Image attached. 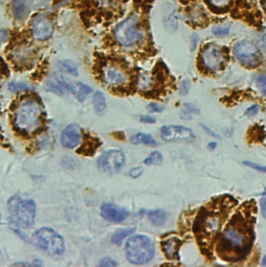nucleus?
<instances>
[{
	"instance_id": "obj_38",
	"label": "nucleus",
	"mask_w": 266,
	"mask_h": 267,
	"mask_svg": "<svg viewBox=\"0 0 266 267\" xmlns=\"http://www.w3.org/2000/svg\"><path fill=\"white\" fill-rule=\"evenodd\" d=\"M139 121L141 123H146V124H154L156 123V118L150 115H140Z\"/></svg>"
},
{
	"instance_id": "obj_9",
	"label": "nucleus",
	"mask_w": 266,
	"mask_h": 267,
	"mask_svg": "<svg viewBox=\"0 0 266 267\" xmlns=\"http://www.w3.org/2000/svg\"><path fill=\"white\" fill-rule=\"evenodd\" d=\"M202 66L210 71L217 72L225 67V53L222 48L214 44H207L200 55Z\"/></svg>"
},
{
	"instance_id": "obj_15",
	"label": "nucleus",
	"mask_w": 266,
	"mask_h": 267,
	"mask_svg": "<svg viewBox=\"0 0 266 267\" xmlns=\"http://www.w3.org/2000/svg\"><path fill=\"white\" fill-rule=\"evenodd\" d=\"M101 215L110 223H122L129 216V211L113 204H103L101 206Z\"/></svg>"
},
{
	"instance_id": "obj_1",
	"label": "nucleus",
	"mask_w": 266,
	"mask_h": 267,
	"mask_svg": "<svg viewBox=\"0 0 266 267\" xmlns=\"http://www.w3.org/2000/svg\"><path fill=\"white\" fill-rule=\"evenodd\" d=\"M254 241V218L251 210L238 211L224 228L217 245V253L227 261L244 259L251 251Z\"/></svg>"
},
{
	"instance_id": "obj_31",
	"label": "nucleus",
	"mask_w": 266,
	"mask_h": 267,
	"mask_svg": "<svg viewBox=\"0 0 266 267\" xmlns=\"http://www.w3.org/2000/svg\"><path fill=\"white\" fill-rule=\"evenodd\" d=\"M230 25H217L215 27L212 28V33L215 35V36H227L229 33H230Z\"/></svg>"
},
{
	"instance_id": "obj_19",
	"label": "nucleus",
	"mask_w": 266,
	"mask_h": 267,
	"mask_svg": "<svg viewBox=\"0 0 266 267\" xmlns=\"http://www.w3.org/2000/svg\"><path fill=\"white\" fill-rule=\"evenodd\" d=\"M72 94L75 96V98L77 100H79L80 102H83L87 97L91 95V93L93 92L92 87L82 83V82H77L75 84H72L71 85V91Z\"/></svg>"
},
{
	"instance_id": "obj_23",
	"label": "nucleus",
	"mask_w": 266,
	"mask_h": 267,
	"mask_svg": "<svg viewBox=\"0 0 266 267\" xmlns=\"http://www.w3.org/2000/svg\"><path fill=\"white\" fill-rule=\"evenodd\" d=\"M130 141L133 144H147V145H152V147H154V145H157V141L152 135L146 134V133H141V132L131 136Z\"/></svg>"
},
{
	"instance_id": "obj_5",
	"label": "nucleus",
	"mask_w": 266,
	"mask_h": 267,
	"mask_svg": "<svg viewBox=\"0 0 266 267\" xmlns=\"http://www.w3.org/2000/svg\"><path fill=\"white\" fill-rule=\"evenodd\" d=\"M8 208L11 220L20 228H29L36 220V203L31 199L14 196L9 200Z\"/></svg>"
},
{
	"instance_id": "obj_12",
	"label": "nucleus",
	"mask_w": 266,
	"mask_h": 267,
	"mask_svg": "<svg viewBox=\"0 0 266 267\" xmlns=\"http://www.w3.org/2000/svg\"><path fill=\"white\" fill-rule=\"evenodd\" d=\"M103 81L112 87H117V86H122L127 83L128 81V76L126 74V72L119 68L117 66L109 65L106 66L103 69Z\"/></svg>"
},
{
	"instance_id": "obj_42",
	"label": "nucleus",
	"mask_w": 266,
	"mask_h": 267,
	"mask_svg": "<svg viewBox=\"0 0 266 267\" xmlns=\"http://www.w3.org/2000/svg\"><path fill=\"white\" fill-rule=\"evenodd\" d=\"M198 42H199V38H198L197 36H193V37L191 38V46H190L191 50H195V49H196L197 45H198Z\"/></svg>"
},
{
	"instance_id": "obj_33",
	"label": "nucleus",
	"mask_w": 266,
	"mask_h": 267,
	"mask_svg": "<svg viewBox=\"0 0 266 267\" xmlns=\"http://www.w3.org/2000/svg\"><path fill=\"white\" fill-rule=\"evenodd\" d=\"M257 85L264 96H266V75H261L257 78Z\"/></svg>"
},
{
	"instance_id": "obj_11",
	"label": "nucleus",
	"mask_w": 266,
	"mask_h": 267,
	"mask_svg": "<svg viewBox=\"0 0 266 267\" xmlns=\"http://www.w3.org/2000/svg\"><path fill=\"white\" fill-rule=\"evenodd\" d=\"M32 34L37 41H47L48 39L51 38L53 34L52 23L49 19L43 16L35 18L32 24Z\"/></svg>"
},
{
	"instance_id": "obj_27",
	"label": "nucleus",
	"mask_w": 266,
	"mask_h": 267,
	"mask_svg": "<svg viewBox=\"0 0 266 267\" xmlns=\"http://www.w3.org/2000/svg\"><path fill=\"white\" fill-rule=\"evenodd\" d=\"M137 83H138V86L141 91H148L154 86L155 81L151 75L143 74V75L139 76Z\"/></svg>"
},
{
	"instance_id": "obj_40",
	"label": "nucleus",
	"mask_w": 266,
	"mask_h": 267,
	"mask_svg": "<svg viewBox=\"0 0 266 267\" xmlns=\"http://www.w3.org/2000/svg\"><path fill=\"white\" fill-rule=\"evenodd\" d=\"M259 112V106L258 105H252L251 107H249L246 111L247 115H250V116H253V115H256L257 113Z\"/></svg>"
},
{
	"instance_id": "obj_21",
	"label": "nucleus",
	"mask_w": 266,
	"mask_h": 267,
	"mask_svg": "<svg viewBox=\"0 0 266 267\" xmlns=\"http://www.w3.org/2000/svg\"><path fill=\"white\" fill-rule=\"evenodd\" d=\"M34 55V51L28 46H21L16 48L13 53V58L18 63H26Z\"/></svg>"
},
{
	"instance_id": "obj_29",
	"label": "nucleus",
	"mask_w": 266,
	"mask_h": 267,
	"mask_svg": "<svg viewBox=\"0 0 266 267\" xmlns=\"http://www.w3.org/2000/svg\"><path fill=\"white\" fill-rule=\"evenodd\" d=\"M163 161V156L160 152L154 151L152 152L146 159H144V164L146 165H159Z\"/></svg>"
},
{
	"instance_id": "obj_37",
	"label": "nucleus",
	"mask_w": 266,
	"mask_h": 267,
	"mask_svg": "<svg viewBox=\"0 0 266 267\" xmlns=\"http://www.w3.org/2000/svg\"><path fill=\"white\" fill-rule=\"evenodd\" d=\"M190 88V83L188 80H183L180 84V94L181 95H187Z\"/></svg>"
},
{
	"instance_id": "obj_17",
	"label": "nucleus",
	"mask_w": 266,
	"mask_h": 267,
	"mask_svg": "<svg viewBox=\"0 0 266 267\" xmlns=\"http://www.w3.org/2000/svg\"><path fill=\"white\" fill-rule=\"evenodd\" d=\"M182 245V241L177 237H171L161 242V248L165 257L170 260L179 258V249Z\"/></svg>"
},
{
	"instance_id": "obj_48",
	"label": "nucleus",
	"mask_w": 266,
	"mask_h": 267,
	"mask_svg": "<svg viewBox=\"0 0 266 267\" xmlns=\"http://www.w3.org/2000/svg\"><path fill=\"white\" fill-rule=\"evenodd\" d=\"M262 6H263V8H264V10L266 11V0H264V2H263V4H262Z\"/></svg>"
},
{
	"instance_id": "obj_36",
	"label": "nucleus",
	"mask_w": 266,
	"mask_h": 267,
	"mask_svg": "<svg viewBox=\"0 0 266 267\" xmlns=\"http://www.w3.org/2000/svg\"><path fill=\"white\" fill-rule=\"evenodd\" d=\"M147 109L149 112H161L163 111V106L158 104V103H150L148 106H147Z\"/></svg>"
},
{
	"instance_id": "obj_49",
	"label": "nucleus",
	"mask_w": 266,
	"mask_h": 267,
	"mask_svg": "<svg viewBox=\"0 0 266 267\" xmlns=\"http://www.w3.org/2000/svg\"><path fill=\"white\" fill-rule=\"evenodd\" d=\"M0 218H2V213H0Z\"/></svg>"
},
{
	"instance_id": "obj_24",
	"label": "nucleus",
	"mask_w": 266,
	"mask_h": 267,
	"mask_svg": "<svg viewBox=\"0 0 266 267\" xmlns=\"http://www.w3.org/2000/svg\"><path fill=\"white\" fill-rule=\"evenodd\" d=\"M149 221L157 227L163 226L167 220V214L163 210H153L148 214Z\"/></svg>"
},
{
	"instance_id": "obj_14",
	"label": "nucleus",
	"mask_w": 266,
	"mask_h": 267,
	"mask_svg": "<svg viewBox=\"0 0 266 267\" xmlns=\"http://www.w3.org/2000/svg\"><path fill=\"white\" fill-rule=\"evenodd\" d=\"M61 141L63 147L67 149H74L81 141V130L76 124L68 125L62 133Z\"/></svg>"
},
{
	"instance_id": "obj_10",
	"label": "nucleus",
	"mask_w": 266,
	"mask_h": 267,
	"mask_svg": "<svg viewBox=\"0 0 266 267\" xmlns=\"http://www.w3.org/2000/svg\"><path fill=\"white\" fill-rule=\"evenodd\" d=\"M125 163V155L120 150H108L98 158V166L104 173L119 172Z\"/></svg>"
},
{
	"instance_id": "obj_25",
	"label": "nucleus",
	"mask_w": 266,
	"mask_h": 267,
	"mask_svg": "<svg viewBox=\"0 0 266 267\" xmlns=\"http://www.w3.org/2000/svg\"><path fill=\"white\" fill-rule=\"evenodd\" d=\"M135 228H126V229H121L117 230L111 237V241L112 244L116 245V246H121L122 245V242L130 235H132L135 232Z\"/></svg>"
},
{
	"instance_id": "obj_44",
	"label": "nucleus",
	"mask_w": 266,
	"mask_h": 267,
	"mask_svg": "<svg viewBox=\"0 0 266 267\" xmlns=\"http://www.w3.org/2000/svg\"><path fill=\"white\" fill-rule=\"evenodd\" d=\"M8 37H9V34L7 31L3 29V31H0V41L2 42H5L8 40Z\"/></svg>"
},
{
	"instance_id": "obj_22",
	"label": "nucleus",
	"mask_w": 266,
	"mask_h": 267,
	"mask_svg": "<svg viewBox=\"0 0 266 267\" xmlns=\"http://www.w3.org/2000/svg\"><path fill=\"white\" fill-rule=\"evenodd\" d=\"M12 7L16 19L22 20L27 14L26 0H12Z\"/></svg>"
},
{
	"instance_id": "obj_28",
	"label": "nucleus",
	"mask_w": 266,
	"mask_h": 267,
	"mask_svg": "<svg viewBox=\"0 0 266 267\" xmlns=\"http://www.w3.org/2000/svg\"><path fill=\"white\" fill-rule=\"evenodd\" d=\"M207 5L214 11H225L230 7L231 0H207Z\"/></svg>"
},
{
	"instance_id": "obj_6",
	"label": "nucleus",
	"mask_w": 266,
	"mask_h": 267,
	"mask_svg": "<svg viewBox=\"0 0 266 267\" xmlns=\"http://www.w3.org/2000/svg\"><path fill=\"white\" fill-rule=\"evenodd\" d=\"M138 16L132 15L117 24L114 29L115 41L122 47H131L141 42L144 34L137 25Z\"/></svg>"
},
{
	"instance_id": "obj_26",
	"label": "nucleus",
	"mask_w": 266,
	"mask_h": 267,
	"mask_svg": "<svg viewBox=\"0 0 266 267\" xmlns=\"http://www.w3.org/2000/svg\"><path fill=\"white\" fill-rule=\"evenodd\" d=\"M57 67L58 69L64 72L67 73V74L70 75H73V76H77L78 75V70H77V66L69 60H64V61H60L57 63Z\"/></svg>"
},
{
	"instance_id": "obj_20",
	"label": "nucleus",
	"mask_w": 266,
	"mask_h": 267,
	"mask_svg": "<svg viewBox=\"0 0 266 267\" xmlns=\"http://www.w3.org/2000/svg\"><path fill=\"white\" fill-rule=\"evenodd\" d=\"M93 104L95 107V110L98 115H104L107 110V104L105 100V96L102 92L98 91L94 94L93 97Z\"/></svg>"
},
{
	"instance_id": "obj_30",
	"label": "nucleus",
	"mask_w": 266,
	"mask_h": 267,
	"mask_svg": "<svg viewBox=\"0 0 266 267\" xmlns=\"http://www.w3.org/2000/svg\"><path fill=\"white\" fill-rule=\"evenodd\" d=\"M9 90L14 93H20V92H25L29 91L31 87L26 83H22V82H11L9 84Z\"/></svg>"
},
{
	"instance_id": "obj_4",
	"label": "nucleus",
	"mask_w": 266,
	"mask_h": 267,
	"mask_svg": "<svg viewBox=\"0 0 266 267\" xmlns=\"http://www.w3.org/2000/svg\"><path fill=\"white\" fill-rule=\"evenodd\" d=\"M125 254L130 263L142 265L152 260L155 255V247L148 236L134 235L126 241Z\"/></svg>"
},
{
	"instance_id": "obj_18",
	"label": "nucleus",
	"mask_w": 266,
	"mask_h": 267,
	"mask_svg": "<svg viewBox=\"0 0 266 267\" xmlns=\"http://www.w3.org/2000/svg\"><path fill=\"white\" fill-rule=\"evenodd\" d=\"M71 85L68 83L62 76L55 75L53 79L49 80L47 83V90L57 95H64L67 92L71 91Z\"/></svg>"
},
{
	"instance_id": "obj_16",
	"label": "nucleus",
	"mask_w": 266,
	"mask_h": 267,
	"mask_svg": "<svg viewBox=\"0 0 266 267\" xmlns=\"http://www.w3.org/2000/svg\"><path fill=\"white\" fill-rule=\"evenodd\" d=\"M162 21L165 28L170 33H175L178 28V14L176 8L172 4L162 6Z\"/></svg>"
},
{
	"instance_id": "obj_8",
	"label": "nucleus",
	"mask_w": 266,
	"mask_h": 267,
	"mask_svg": "<svg viewBox=\"0 0 266 267\" xmlns=\"http://www.w3.org/2000/svg\"><path fill=\"white\" fill-rule=\"evenodd\" d=\"M236 60L248 68H256L261 63V53L259 48L249 40L239 41L233 48Z\"/></svg>"
},
{
	"instance_id": "obj_32",
	"label": "nucleus",
	"mask_w": 266,
	"mask_h": 267,
	"mask_svg": "<svg viewBox=\"0 0 266 267\" xmlns=\"http://www.w3.org/2000/svg\"><path fill=\"white\" fill-rule=\"evenodd\" d=\"M203 17H204V14L200 9H196L190 14V20L192 22L198 23V24H201L203 22V20H204Z\"/></svg>"
},
{
	"instance_id": "obj_45",
	"label": "nucleus",
	"mask_w": 266,
	"mask_h": 267,
	"mask_svg": "<svg viewBox=\"0 0 266 267\" xmlns=\"http://www.w3.org/2000/svg\"><path fill=\"white\" fill-rule=\"evenodd\" d=\"M216 147H217V143H216V142H210V143L208 144V148H209V149H211V150L215 149Z\"/></svg>"
},
{
	"instance_id": "obj_34",
	"label": "nucleus",
	"mask_w": 266,
	"mask_h": 267,
	"mask_svg": "<svg viewBox=\"0 0 266 267\" xmlns=\"http://www.w3.org/2000/svg\"><path fill=\"white\" fill-rule=\"evenodd\" d=\"M245 164L248 165V166H250V167H252V168H254V169H256V171H259V172H261V173L266 174V166H264V165L257 164V163L251 162V161H245Z\"/></svg>"
},
{
	"instance_id": "obj_7",
	"label": "nucleus",
	"mask_w": 266,
	"mask_h": 267,
	"mask_svg": "<svg viewBox=\"0 0 266 267\" xmlns=\"http://www.w3.org/2000/svg\"><path fill=\"white\" fill-rule=\"evenodd\" d=\"M34 242L45 253L58 256L65 252L64 238L51 228H41L34 234Z\"/></svg>"
},
{
	"instance_id": "obj_13",
	"label": "nucleus",
	"mask_w": 266,
	"mask_h": 267,
	"mask_svg": "<svg viewBox=\"0 0 266 267\" xmlns=\"http://www.w3.org/2000/svg\"><path fill=\"white\" fill-rule=\"evenodd\" d=\"M193 131L187 127L178 125H168L161 128V137L165 141L191 140L193 138Z\"/></svg>"
},
{
	"instance_id": "obj_2",
	"label": "nucleus",
	"mask_w": 266,
	"mask_h": 267,
	"mask_svg": "<svg viewBox=\"0 0 266 267\" xmlns=\"http://www.w3.org/2000/svg\"><path fill=\"white\" fill-rule=\"evenodd\" d=\"M232 205H235L234 199L227 200L223 198L201 209L193 224V232L202 245L209 246L210 242L219 235L225 227Z\"/></svg>"
},
{
	"instance_id": "obj_46",
	"label": "nucleus",
	"mask_w": 266,
	"mask_h": 267,
	"mask_svg": "<svg viewBox=\"0 0 266 267\" xmlns=\"http://www.w3.org/2000/svg\"><path fill=\"white\" fill-rule=\"evenodd\" d=\"M13 265H14V266H17V265H25V266H32L33 264H31V263H23V262H18V263H14Z\"/></svg>"
},
{
	"instance_id": "obj_47",
	"label": "nucleus",
	"mask_w": 266,
	"mask_h": 267,
	"mask_svg": "<svg viewBox=\"0 0 266 267\" xmlns=\"http://www.w3.org/2000/svg\"><path fill=\"white\" fill-rule=\"evenodd\" d=\"M262 265H263V266H266V256H264V258H263V260H262Z\"/></svg>"
},
{
	"instance_id": "obj_35",
	"label": "nucleus",
	"mask_w": 266,
	"mask_h": 267,
	"mask_svg": "<svg viewBox=\"0 0 266 267\" xmlns=\"http://www.w3.org/2000/svg\"><path fill=\"white\" fill-rule=\"evenodd\" d=\"M143 173V168L141 166H136V167H133L130 169L129 172V175L131 178H138L139 176H141Z\"/></svg>"
},
{
	"instance_id": "obj_39",
	"label": "nucleus",
	"mask_w": 266,
	"mask_h": 267,
	"mask_svg": "<svg viewBox=\"0 0 266 267\" xmlns=\"http://www.w3.org/2000/svg\"><path fill=\"white\" fill-rule=\"evenodd\" d=\"M116 265L117 263L110 258H104L100 261V266H116Z\"/></svg>"
},
{
	"instance_id": "obj_43",
	"label": "nucleus",
	"mask_w": 266,
	"mask_h": 267,
	"mask_svg": "<svg viewBox=\"0 0 266 267\" xmlns=\"http://www.w3.org/2000/svg\"><path fill=\"white\" fill-rule=\"evenodd\" d=\"M260 205H261V209H262L263 215H266V197H265V196L261 199Z\"/></svg>"
},
{
	"instance_id": "obj_41",
	"label": "nucleus",
	"mask_w": 266,
	"mask_h": 267,
	"mask_svg": "<svg viewBox=\"0 0 266 267\" xmlns=\"http://www.w3.org/2000/svg\"><path fill=\"white\" fill-rule=\"evenodd\" d=\"M184 107H185V109H186L189 113H199V112H200L199 108H197L195 105H193V104H190V103L185 104Z\"/></svg>"
},
{
	"instance_id": "obj_3",
	"label": "nucleus",
	"mask_w": 266,
	"mask_h": 267,
	"mask_svg": "<svg viewBox=\"0 0 266 267\" xmlns=\"http://www.w3.org/2000/svg\"><path fill=\"white\" fill-rule=\"evenodd\" d=\"M15 126L22 133L33 135L42 127V108L35 100L23 101L15 111Z\"/></svg>"
}]
</instances>
